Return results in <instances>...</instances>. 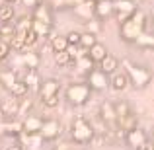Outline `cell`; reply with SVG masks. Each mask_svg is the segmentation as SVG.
I'll use <instances>...</instances> for the list:
<instances>
[{
  "label": "cell",
  "instance_id": "6da1fadb",
  "mask_svg": "<svg viewBox=\"0 0 154 150\" xmlns=\"http://www.w3.org/2000/svg\"><path fill=\"white\" fill-rule=\"evenodd\" d=\"M146 27H148L146 14L140 12V10H137L131 18H127L119 26V37L123 39L125 43H135L137 37H139L143 31H146Z\"/></svg>",
  "mask_w": 154,
  "mask_h": 150
},
{
  "label": "cell",
  "instance_id": "5bb4252c",
  "mask_svg": "<svg viewBox=\"0 0 154 150\" xmlns=\"http://www.w3.org/2000/svg\"><path fill=\"white\" fill-rule=\"evenodd\" d=\"M94 16L98 20H109L113 16V0H96Z\"/></svg>",
  "mask_w": 154,
  "mask_h": 150
},
{
  "label": "cell",
  "instance_id": "7c38bea8",
  "mask_svg": "<svg viewBox=\"0 0 154 150\" xmlns=\"http://www.w3.org/2000/svg\"><path fill=\"white\" fill-rule=\"evenodd\" d=\"M43 119L37 115H26L22 121V133L23 135H39V129H41Z\"/></svg>",
  "mask_w": 154,
  "mask_h": 150
},
{
  "label": "cell",
  "instance_id": "1f68e13d",
  "mask_svg": "<svg viewBox=\"0 0 154 150\" xmlns=\"http://www.w3.org/2000/svg\"><path fill=\"white\" fill-rule=\"evenodd\" d=\"M18 80V76H16V72L12 70H6V72H0V84H6V88H10L12 84Z\"/></svg>",
  "mask_w": 154,
  "mask_h": 150
},
{
  "label": "cell",
  "instance_id": "9c48e42d",
  "mask_svg": "<svg viewBox=\"0 0 154 150\" xmlns=\"http://www.w3.org/2000/svg\"><path fill=\"white\" fill-rule=\"evenodd\" d=\"M60 135V123L57 119H45L41 123V129H39V136H41L43 140H55L59 139Z\"/></svg>",
  "mask_w": 154,
  "mask_h": 150
},
{
  "label": "cell",
  "instance_id": "9a60e30c",
  "mask_svg": "<svg viewBox=\"0 0 154 150\" xmlns=\"http://www.w3.org/2000/svg\"><path fill=\"white\" fill-rule=\"evenodd\" d=\"M100 68L105 72V74H113V72H117V68H119V60H117V57H113V55H105L102 60H100Z\"/></svg>",
  "mask_w": 154,
  "mask_h": 150
},
{
  "label": "cell",
  "instance_id": "d590c367",
  "mask_svg": "<svg viewBox=\"0 0 154 150\" xmlns=\"http://www.w3.org/2000/svg\"><path fill=\"white\" fill-rule=\"evenodd\" d=\"M86 27H88V31H90V33H94V35L100 33V22H98V20H88V22H86Z\"/></svg>",
  "mask_w": 154,
  "mask_h": 150
},
{
  "label": "cell",
  "instance_id": "f35d334b",
  "mask_svg": "<svg viewBox=\"0 0 154 150\" xmlns=\"http://www.w3.org/2000/svg\"><path fill=\"white\" fill-rule=\"evenodd\" d=\"M8 150H23V146H22L20 142H16V144H12V146L8 148Z\"/></svg>",
  "mask_w": 154,
  "mask_h": 150
},
{
  "label": "cell",
  "instance_id": "8fae6325",
  "mask_svg": "<svg viewBox=\"0 0 154 150\" xmlns=\"http://www.w3.org/2000/svg\"><path fill=\"white\" fill-rule=\"evenodd\" d=\"M31 20L53 26V10H51V6H47V4L41 0L37 6H33V16H31Z\"/></svg>",
  "mask_w": 154,
  "mask_h": 150
},
{
  "label": "cell",
  "instance_id": "277c9868",
  "mask_svg": "<svg viewBox=\"0 0 154 150\" xmlns=\"http://www.w3.org/2000/svg\"><path fill=\"white\" fill-rule=\"evenodd\" d=\"M39 99L47 107H57L59 105V94H60V82L55 78H47L39 84Z\"/></svg>",
  "mask_w": 154,
  "mask_h": 150
},
{
  "label": "cell",
  "instance_id": "4fadbf2b",
  "mask_svg": "<svg viewBox=\"0 0 154 150\" xmlns=\"http://www.w3.org/2000/svg\"><path fill=\"white\" fill-rule=\"evenodd\" d=\"M94 6H96V0H82V2L74 4V14L78 18H82L84 22H88L94 16Z\"/></svg>",
  "mask_w": 154,
  "mask_h": 150
},
{
  "label": "cell",
  "instance_id": "d4e9b609",
  "mask_svg": "<svg viewBox=\"0 0 154 150\" xmlns=\"http://www.w3.org/2000/svg\"><path fill=\"white\" fill-rule=\"evenodd\" d=\"M29 27H31V18L22 16L18 22H14V33H27Z\"/></svg>",
  "mask_w": 154,
  "mask_h": 150
},
{
  "label": "cell",
  "instance_id": "7402d4cb",
  "mask_svg": "<svg viewBox=\"0 0 154 150\" xmlns=\"http://www.w3.org/2000/svg\"><path fill=\"white\" fill-rule=\"evenodd\" d=\"M8 90H10V94L14 96V98H26L27 94H29V90H27V86H26V82H23V80H16L14 84H12L10 88H8Z\"/></svg>",
  "mask_w": 154,
  "mask_h": 150
},
{
  "label": "cell",
  "instance_id": "52a82bcc",
  "mask_svg": "<svg viewBox=\"0 0 154 150\" xmlns=\"http://www.w3.org/2000/svg\"><path fill=\"white\" fill-rule=\"evenodd\" d=\"M137 12V6L133 0H113V16L117 18V22L123 23L127 18H131Z\"/></svg>",
  "mask_w": 154,
  "mask_h": 150
},
{
  "label": "cell",
  "instance_id": "7a4b0ae2",
  "mask_svg": "<svg viewBox=\"0 0 154 150\" xmlns=\"http://www.w3.org/2000/svg\"><path fill=\"white\" fill-rule=\"evenodd\" d=\"M121 66L125 68L123 72L127 74L129 84H131L133 88H137V90H144V88L150 84L152 74H150V70H148V68L140 66V64L131 63L129 59H123V60H121Z\"/></svg>",
  "mask_w": 154,
  "mask_h": 150
},
{
  "label": "cell",
  "instance_id": "e0dca14e",
  "mask_svg": "<svg viewBox=\"0 0 154 150\" xmlns=\"http://www.w3.org/2000/svg\"><path fill=\"white\" fill-rule=\"evenodd\" d=\"M23 82H26L27 90H37L39 84H41V80H39V72L37 68H27L26 70V76H23Z\"/></svg>",
  "mask_w": 154,
  "mask_h": 150
},
{
  "label": "cell",
  "instance_id": "7bdbcfd3",
  "mask_svg": "<svg viewBox=\"0 0 154 150\" xmlns=\"http://www.w3.org/2000/svg\"><path fill=\"white\" fill-rule=\"evenodd\" d=\"M152 26H154V18H152Z\"/></svg>",
  "mask_w": 154,
  "mask_h": 150
},
{
  "label": "cell",
  "instance_id": "ba28073f",
  "mask_svg": "<svg viewBox=\"0 0 154 150\" xmlns=\"http://www.w3.org/2000/svg\"><path fill=\"white\" fill-rule=\"evenodd\" d=\"M100 113H102V121L103 125L109 129L111 133L119 131V123H117V115H115V109H113V103L111 101H103L102 105H100Z\"/></svg>",
  "mask_w": 154,
  "mask_h": 150
},
{
  "label": "cell",
  "instance_id": "44dd1931",
  "mask_svg": "<svg viewBox=\"0 0 154 150\" xmlns=\"http://www.w3.org/2000/svg\"><path fill=\"white\" fill-rule=\"evenodd\" d=\"M135 45H139L140 49H154V33H150V31H143V33L137 37Z\"/></svg>",
  "mask_w": 154,
  "mask_h": 150
},
{
  "label": "cell",
  "instance_id": "e575fe53",
  "mask_svg": "<svg viewBox=\"0 0 154 150\" xmlns=\"http://www.w3.org/2000/svg\"><path fill=\"white\" fill-rule=\"evenodd\" d=\"M37 39H39V35L29 27V31L26 33V49H27V47H31V45H35V43H37Z\"/></svg>",
  "mask_w": 154,
  "mask_h": 150
},
{
  "label": "cell",
  "instance_id": "ab89813d",
  "mask_svg": "<svg viewBox=\"0 0 154 150\" xmlns=\"http://www.w3.org/2000/svg\"><path fill=\"white\" fill-rule=\"evenodd\" d=\"M4 2H8V4H16L18 0H4Z\"/></svg>",
  "mask_w": 154,
  "mask_h": 150
},
{
  "label": "cell",
  "instance_id": "484cf974",
  "mask_svg": "<svg viewBox=\"0 0 154 150\" xmlns=\"http://www.w3.org/2000/svg\"><path fill=\"white\" fill-rule=\"evenodd\" d=\"M16 12H14V4H8L4 2L2 6H0V23L2 22H10V20H14Z\"/></svg>",
  "mask_w": 154,
  "mask_h": 150
},
{
  "label": "cell",
  "instance_id": "8992f818",
  "mask_svg": "<svg viewBox=\"0 0 154 150\" xmlns=\"http://www.w3.org/2000/svg\"><path fill=\"white\" fill-rule=\"evenodd\" d=\"M86 84L90 86L92 92H102L109 86V76L105 74L102 68H92V70H88Z\"/></svg>",
  "mask_w": 154,
  "mask_h": 150
},
{
  "label": "cell",
  "instance_id": "74e56055",
  "mask_svg": "<svg viewBox=\"0 0 154 150\" xmlns=\"http://www.w3.org/2000/svg\"><path fill=\"white\" fill-rule=\"evenodd\" d=\"M139 150H154V142H150V140H146V142L143 144Z\"/></svg>",
  "mask_w": 154,
  "mask_h": 150
},
{
  "label": "cell",
  "instance_id": "ac0fdd59",
  "mask_svg": "<svg viewBox=\"0 0 154 150\" xmlns=\"http://www.w3.org/2000/svg\"><path fill=\"white\" fill-rule=\"evenodd\" d=\"M105 55H107V47H105L103 43H100V41H96L94 45L88 49V57H90L94 63H100Z\"/></svg>",
  "mask_w": 154,
  "mask_h": 150
},
{
  "label": "cell",
  "instance_id": "ffe728a7",
  "mask_svg": "<svg viewBox=\"0 0 154 150\" xmlns=\"http://www.w3.org/2000/svg\"><path fill=\"white\" fill-rule=\"evenodd\" d=\"M0 131H4V135L6 136H20L22 135V123H18V121H8V123L0 125Z\"/></svg>",
  "mask_w": 154,
  "mask_h": 150
},
{
  "label": "cell",
  "instance_id": "cb8c5ba5",
  "mask_svg": "<svg viewBox=\"0 0 154 150\" xmlns=\"http://www.w3.org/2000/svg\"><path fill=\"white\" fill-rule=\"evenodd\" d=\"M113 109H115V115H117V123H119L121 119H123V117H127L129 113H131V107H129V103L127 101H115V103H113Z\"/></svg>",
  "mask_w": 154,
  "mask_h": 150
},
{
  "label": "cell",
  "instance_id": "b9f144b4",
  "mask_svg": "<svg viewBox=\"0 0 154 150\" xmlns=\"http://www.w3.org/2000/svg\"><path fill=\"white\" fill-rule=\"evenodd\" d=\"M152 135H154V125H152Z\"/></svg>",
  "mask_w": 154,
  "mask_h": 150
},
{
  "label": "cell",
  "instance_id": "4dcf8cb0",
  "mask_svg": "<svg viewBox=\"0 0 154 150\" xmlns=\"http://www.w3.org/2000/svg\"><path fill=\"white\" fill-rule=\"evenodd\" d=\"M18 105H20V99H18V98L8 99V101H6V105H2L4 115H18Z\"/></svg>",
  "mask_w": 154,
  "mask_h": 150
},
{
  "label": "cell",
  "instance_id": "5b68a950",
  "mask_svg": "<svg viewBox=\"0 0 154 150\" xmlns=\"http://www.w3.org/2000/svg\"><path fill=\"white\" fill-rule=\"evenodd\" d=\"M64 96H66L68 103L76 105V107H82V105H86L88 101H90L92 90H90V86H88L86 82H74V84H70V86L66 88Z\"/></svg>",
  "mask_w": 154,
  "mask_h": 150
},
{
  "label": "cell",
  "instance_id": "3957f363",
  "mask_svg": "<svg viewBox=\"0 0 154 150\" xmlns=\"http://www.w3.org/2000/svg\"><path fill=\"white\" fill-rule=\"evenodd\" d=\"M94 135H96L94 125H92L86 117L78 115V117L72 119V123H70V139L74 140L76 144H80V146L90 144L92 140H94Z\"/></svg>",
  "mask_w": 154,
  "mask_h": 150
},
{
  "label": "cell",
  "instance_id": "60d3db41",
  "mask_svg": "<svg viewBox=\"0 0 154 150\" xmlns=\"http://www.w3.org/2000/svg\"><path fill=\"white\" fill-rule=\"evenodd\" d=\"M57 150H66V148H64V146H60V148H57Z\"/></svg>",
  "mask_w": 154,
  "mask_h": 150
},
{
  "label": "cell",
  "instance_id": "f546056e",
  "mask_svg": "<svg viewBox=\"0 0 154 150\" xmlns=\"http://www.w3.org/2000/svg\"><path fill=\"white\" fill-rule=\"evenodd\" d=\"M96 41H98V35H94V33H90V31H86V33H80V45H78V47H84V49L88 51Z\"/></svg>",
  "mask_w": 154,
  "mask_h": 150
},
{
  "label": "cell",
  "instance_id": "30bf717a",
  "mask_svg": "<svg viewBox=\"0 0 154 150\" xmlns=\"http://www.w3.org/2000/svg\"><path fill=\"white\" fill-rule=\"evenodd\" d=\"M146 140H148V135L140 127H135V129H131V131L125 133V142H127L133 150H139Z\"/></svg>",
  "mask_w": 154,
  "mask_h": 150
},
{
  "label": "cell",
  "instance_id": "4316f807",
  "mask_svg": "<svg viewBox=\"0 0 154 150\" xmlns=\"http://www.w3.org/2000/svg\"><path fill=\"white\" fill-rule=\"evenodd\" d=\"M51 49H53V53H59V51H66V49H68L66 37H64V35H55V37L51 39Z\"/></svg>",
  "mask_w": 154,
  "mask_h": 150
},
{
  "label": "cell",
  "instance_id": "83f0119b",
  "mask_svg": "<svg viewBox=\"0 0 154 150\" xmlns=\"http://www.w3.org/2000/svg\"><path fill=\"white\" fill-rule=\"evenodd\" d=\"M12 35H14V20H10V22H2V23H0V39L10 41Z\"/></svg>",
  "mask_w": 154,
  "mask_h": 150
},
{
  "label": "cell",
  "instance_id": "603a6c76",
  "mask_svg": "<svg viewBox=\"0 0 154 150\" xmlns=\"http://www.w3.org/2000/svg\"><path fill=\"white\" fill-rule=\"evenodd\" d=\"M74 60H76V64H78V68H80V70H84V72H88V70L94 68V60L88 57V53H80Z\"/></svg>",
  "mask_w": 154,
  "mask_h": 150
},
{
  "label": "cell",
  "instance_id": "d6986e66",
  "mask_svg": "<svg viewBox=\"0 0 154 150\" xmlns=\"http://www.w3.org/2000/svg\"><path fill=\"white\" fill-rule=\"evenodd\" d=\"M22 64L26 68H39V63H41V57L33 51H27V53H22Z\"/></svg>",
  "mask_w": 154,
  "mask_h": 150
},
{
  "label": "cell",
  "instance_id": "2e32d148",
  "mask_svg": "<svg viewBox=\"0 0 154 150\" xmlns=\"http://www.w3.org/2000/svg\"><path fill=\"white\" fill-rule=\"evenodd\" d=\"M109 84H111V88L115 92H123L129 86V78L125 72H113L111 78H109Z\"/></svg>",
  "mask_w": 154,
  "mask_h": 150
},
{
  "label": "cell",
  "instance_id": "d6a6232c",
  "mask_svg": "<svg viewBox=\"0 0 154 150\" xmlns=\"http://www.w3.org/2000/svg\"><path fill=\"white\" fill-rule=\"evenodd\" d=\"M12 53V47H10V41H4V39H0V60L8 59Z\"/></svg>",
  "mask_w": 154,
  "mask_h": 150
},
{
  "label": "cell",
  "instance_id": "836d02e7",
  "mask_svg": "<svg viewBox=\"0 0 154 150\" xmlns=\"http://www.w3.org/2000/svg\"><path fill=\"white\" fill-rule=\"evenodd\" d=\"M64 37H66L68 47H78L80 45V33L78 31H70V33H66Z\"/></svg>",
  "mask_w": 154,
  "mask_h": 150
},
{
  "label": "cell",
  "instance_id": "f1b7e54d",
  "mask_svg": "<svg viewBox=\"0 0 154 150\" xmlns=\"http://www.w3.org/2000/svg\"><path fill=\"white\" fill-rule=\"evenodd\" d=\"M53 55H55V64L57 66H68V64L74 63L72 57L68 55V51H59V53H53Z\"/></svg>",
  "mask_w": 154,
  "mask_h": 150
},
{
  "label": "cell",
  "instance_id": "8d00e7d4",
  "mask_svg": "<svg viewBox=\"0 0 154 150\" xmlns=\"http://www.w3.org/2000/svg\"><path fill=\"white\" fill-rule=\"evenodd\" d=\"M23 2V6H29V8H33V6H37L41 0H22Z\"/></svg>",
  "mask_w": 154,
  "mask_h": 150
}]
</instances>
